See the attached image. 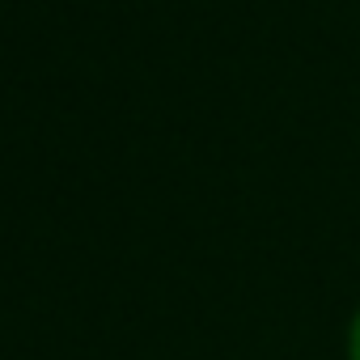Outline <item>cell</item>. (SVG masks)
<instances>
[{
	"label": "cell",
	"mask_w": 360,
	"mask_h": 360,
	"mask_svg": "<svg viewBox=\"0 0 360 360\" xmlns=\"http://www.w3.org/2000/svg\"><path fill=\"white\" fill-rule=\"evenodd\" d=\"M352 360H360V318H356V326H352Z\"/></svg>",
	"instance_id": "obj_1"
}]
</instances>
